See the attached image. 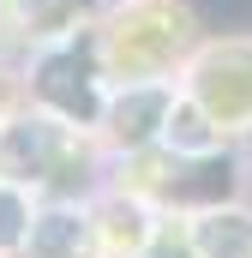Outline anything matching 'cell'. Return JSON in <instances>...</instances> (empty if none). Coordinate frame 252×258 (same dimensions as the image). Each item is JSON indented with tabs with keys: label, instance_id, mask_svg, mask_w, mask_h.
<instances>
[{
	"label": "cell",
	"instance_id": "cell-5",
	"mask_svg": "<svg viewBox=\"0 0 252 258\" xmlns=\"http://www.w3.org/2000/svg\"><path fill=\"white\" fill-rule=\"evenodd\" d=\"M174 96H180L174 78H120V84H108L102 114H96L102 150H114V156H144V150H156Z\"/></svg>",
	"mask_w": 252,
	"mask_h": 258
},
{
	"label": "cell",
	"instance_id": "cell-2",
	"mask_svg": "<svg viewBox=\"0 0 252 258\" xmlns=\"http://www.w3.org/2000/svg\"><path fill=\"white\" fill-rule=\"evenodd\" d=\"M102 78H180L198 48V18L186 0H120L90 24Z\"/></svg>",
	"mask_w": 252,
	"mask_h": 258
},
{
	"label": "cell",
	"instance_id": "cell-7",
	"mask_svg": "<svg viewBox=\"0 0 252 258\" xmlns=\"http://www.w3.org/2000/svg\"><path fill=\"white\" fill-rule=\"evenodd\" d=\"M192 246L198 258H252V210L246 204H204V210H186Z\"/></svg>",
	"mask_w": 252,
	"mask_h": 258
},
{
	"label": "cell",
	"instance_id": "cell-8",
	"mask_svg": "<svg viewBox=\"0 0 252 258\" xmlns=\"http://www.w3.org/2000/svg\"><path fill=\"white\" fill-rule=\"evenodd\" d=\"M162 150H174V156H216V150H228V132L180 90L174 108H168V126H162Z\"/></svg>",
	"mask_w": 252,
	"mask_h": 258
},
{
	"label": "cell",
	"instance_id": "cell-11",
	"mask_svg": "<svg viewBox=\"0 0 252 258\" xmlns=\"http://www.w3.org/2000/svg\"><path fill=\"white\" fill-rule=\"evenodd\" d=\"M18 102H24V78H18V72H12V66L0 60V120H6V114H12V108H18Z\"/></svg>",
	"mask_w": 252,
	"mask_h": 258
},
{
	"label": "cell",
	"instance_id": "cell-10",
	"mask_svg": "<svg viewBox=\"0 0 252 258\" xmlns=\"http://www.w3.org/2000/svg\"><path fill=\"white\" fill-rule=\"evenodd\" d=\"M132 258H198L186 216H180V210H162V216H156V228H150V240H144Z\"/></svg>",
	"mask_w": 252,
	"mask_h": 258
},
{
	"label": "cell",
	"instance_id": "cell-4",
	"mask_svg": "<svg viewBox=\"0 0 252 258\" xmlns=\"http://www.w3.org/2000/svg\"><path fill=\"white\" fill-rule=\"evenodd\" d=\"M180 90L222 132L252 126V36H210L180 66Z\"/></svg>",
	"mask_w": 252,
	"mask_h": 258
},
{
	"label": "cell",
	"instance_id": "cell-1",
	"mask_svg": "<svg viewBox=\"0 0 252 258\" xmlns=\"http://www.w3.org/2000/svg\"><path fill=\"white\" fill-rule=\"evenodd\" d=\"M96 156L102 138L90 126H72L60 114L36 108L30 96L0 120V180H18L36 198H84L96 192Z\"/></svg>",
	"mask_w": 252,
	"mask_h": 258
},
{
	"label": "cell",
	"instance_id": "cell-9",
	"mask_svg": "<svg viewBox=\"0 0 252 258\" xmlns=\"http://www.w3.org/2000/svg\"><path fill=\"white\" fill-rule=\"evenodd\" d=\"M30 216H36V192L18 180H0V258H24Z\"/></svg>",
	"mask_w": 252,
	"mask_h": 258
},
{
	"label": "cell",
	"instance_id": "cell-6",
	"mask_svg": "<svg viewBox=\"0 0 252 258\" xmlns=\"http://www.w3.org/2000/svg\"><path fill=\"white\" fill-rule=\"evenodd\" d=\"M24 258H108L102 234H96V210L84 198H36L30 234H24Z\"/></svg>",
	"mask_w": 252,
	"mask_h": 258
},
{
	"label": "cell",
	"instance_id": "cell-12",
	"mask_svg": "<svg viewBox=\"0 0 252 258\" xmlns=\"http://www.w3.org/2000/svg\"><path fill=\"white\" fill-rule=\"evenodd\" d=\"M240 156H246V162H252V126L240 132Z\"/></svg>",
	"mask_w": 252,
	"mask_h": 258
},
{
	"label": "cell",
	"instance_id": "cell-3",
	"mask_svg": "<svg viewBox=\"0 0 252 258\" xmlns=\"http://www.w3.org/2000/svg\"><path fill=\"white\" fill-rule=\"evenodd\" d=\"M24 96L48 114H60L72 126L96 132V114H102V96H108V78H102V60H96V42L90 30H66V36H42V48L24 66Z\"/></svg>",
	"mask_w": 252,
	"mask_h": 258
}]
</instances>
